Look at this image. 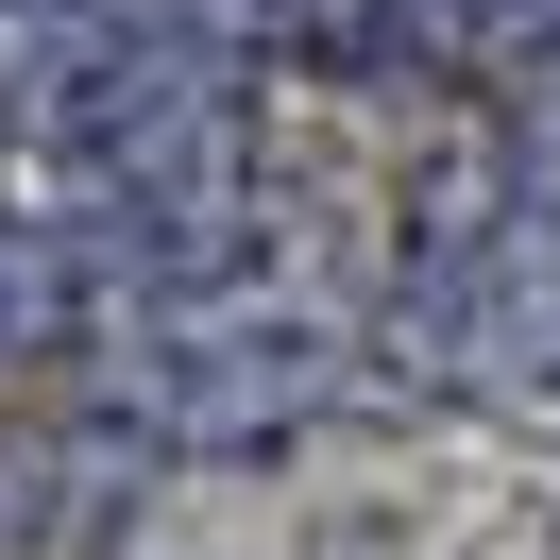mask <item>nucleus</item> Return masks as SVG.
<instances>
[{"label": "nucleus", "mask_w": 560, "mask_h": 560, "mask_svg": "<svg viewBox=\"0 0 560 560\" xmlns=\"http://www.w3.org/2000/svg\"><path fill=\"white\" fill-rule=\"evenodd\" d=\"M390 357L458 408H560V221L510 171H458L408 205L390 255Z\"/></svg>", "instance_id": "1"}, {"label": "nucleus", "mask_w": 560, "mask_h": 560, "mask_svg": "<svg viewBox=\"0 0 560 560\" xmlns=\"http://www.w3.org/2000/svg\"><path fill=\"white\" fill-rule=\"evenodd\" d=\"M340 390H357V323H340V306H306V289H238V272L153 289L137 424H153L171 458H272V442H306Z\"/></svg>", "instance_id": "2"}, {"label": "nucleus", "mask_w": 560, "mask_h": 560, "mask_svg": "<svg viewBox=\"0 0 560 560\" xmlns=\"http://www.w3.org/2000/svg\"><path fill=\"white\" fill-rule=\"evenodd\" d=\"M458 35H476L492 85H560V0H442Z\"/></svg>", "instance_id": "3"}, {"label": "nucleus", "mask_w": 560, "mask_h": 560, "mask_svg": "<svg viewBox=\"0 0 560 560\" xmlns=\"http://www.w3.org/2000/svg\"><path fill=\"white\" fill-rule=\"evenodd\" d=\"M35 289H51V255H18V238H0V357L35 340Z\"/></svg>", "instance_id": "4"}, {"label": "nucleus", "mask_w": 560, "mask_h": 560, "mask_svg": "<svg viewBox=\"0 0 560 560\" xmlns=\"http://www.w3.org/2000/svg\"><path fill=\"white\" fill-rule=\"evenodd\" d=\"M526 205H544V221H560V153H544V171H526Z\"/></svg>", "instance_id": "5"}]
</instances>
